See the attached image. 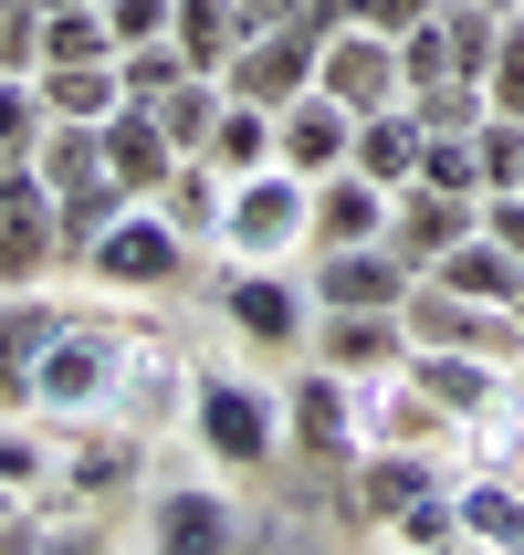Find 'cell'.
Listing matches in <instances>:
<instances>
[{"label": "cell", "mask_w": 524, "mask_h": 555, "mask_svg": "<svg viewBox=\"0 0 524 555\" xmlns=\"http://www.w3.org/2000/svg\"><path fill=\"white\" fill-rule=\"evenodd\" d=\"M388 534H399V545H420V555L462 545V472H451L440 493H420V503H409V514H399V525H388Z\"/></svg>", "instance_id": "obj_32"}, {"label": "cell", "mask_w": 524, "mask_h": 555, "mask_svg": "<svg viewBox=\"0 0 524 555\" xmlns=\"http://www.w3.org/2000/svg\"><path fill=\"white\" fill-rule=\"evenodd\" d=\"M116 346H126V314H63V336L31 367V409L53 430L63 420H105V399H116Z\"/></svg>", "instance_id": "obj_4"}, {"label": "cell", "mask_w": 524, "mask_h": 555, "mask_svg": "<svg viewBox=\"0 0 524 555\" xmlns=\"http://www.w3.org/2000/svg\"><path fill=\"white\" fill-rule=\"evenodd\" d=\"M514 325H524V283H514Z\"/></svg>", "instance_id": "obj_44"}, {"label": "cell", "mask_w": 524, "mask_h": 555, "mask_svg": "<svg viewBox=\"0 0 524 555\" xmlns=\"http://www.w3.org/2000/svg\"><path fill=\"white\" fill-rule=\"evenodd\" d=\"M53 336H63V305L42 294V283L0 305V409H31V367H42Z\"/></svg>", "instance_id": "obj_19"}, {"label": "cell", "mask_w": 524, "mask_h": 555, "mask_svg": "<svg viewBox=\"0 0 524 555\" xmlns=\"http://www.w3.org/2000/svg\"><path fill=\"white\" fill-rule=\"evenodd\" d=\"M189 357H179V336L168 325H126V346H116V399H105V420H126V430H189Z\"/></svg>", "instance_id": "obj_6"}, {"label": "cell", "mask_w": 524, "mask_h": 555, "mask_svg": "<svg viewBox=\"0 0 524 555\" xmlns=\"http://www.w3.org/2000/svg\"><path fill=\"white\" fill-rule=\"evenodd\" d=\"M472 168H483V189H524V116L472 126Z\"/></svg>", "instance_id": "obj_34"}, {"label": "cell", "mask_w": 524, "mask_h": 555, "mask_svg": "<svg viewBox=\"0 0 524 555\" xmlns=\"http://www.w3.org/2000/svg\"><path fill=\"white\" fill-rule=\"evenodd\" d=\"M53 262H74L53 231V210H11L0 220V294H31V283H53Z\"/></svg>", "instance_id": "obj_24"}, {"label": "cell", "mask_w": 524, "mask_h": 555, "mask_svg": "<svg viewBox=\"0 0 524 555\" xmlns=\"http://www.w3.org/2000/svg\"><path fill=\"white\" fill-rule=\"evenodd\" d=\"M220 94H231L220 74H179V85L157 94L148 116L168 126V147H179V157H200V147H210V126H220Z\"/></svg>", "instance_id": "obj_28"}, {"label": "cell", "mask_w": 524, "mask_h": 555, "mask_svg": "<svg viewBox=\"0 0 524 555\" xmlns=\"http://www.w3.org/2000/svg\"><path fill=\"white\" fill-rule=\"evenodd\" d=\"M189 451L220 482H263L283 462V388H263L242 367H200L189 377Z\"/></svg>", "instance_id": "obj_1"}, {"label": "cell", "mask_w": 524, "mask_h": 555, "mask_svg": "<svg viewBox=\"0 0 524 555\" xmlns=\"http://www.w3.org/2000/svg\"><path fill=\"white\" fill-rule=\"evenodd\" d=\"M31 11H74V0H31Z\"/></svg>", "instance_id": "obj_43"}, {"label": "cell", "mask_w": 524, "mask_h": 555, "mask_svg": "<svg viewBox=\"0 0 524 555\" xmlns=\"http://www.w3.org/2000/svg\"><path fill=\"white\" fill-rule=\"evenodd\" d=\"M420 147H431V126L409 116V94H399V105L357 116V157H346V168H368L378 189H409V179H420Z\"/></svg>", "instance_id": "obj_21"}, {"label": "cell", "mask_w": 524, "mask_h": 555, "mask_svg": "<svg viewBox=\"0 0 524 555\" xmlns=\"http://www.w3.org/2000/svg\"><path fill=\"white\" fill-rule=\"evenodd\" d=\"M462 545L524 555V472H472L462 462Z\"/></svg>", "instance_id": "obj_20"}, {"label": "cell", "mask_w": 524, "mask_h": 555, "mask_svg": "<svg viewBox=\"0 0 524 555\" xmlns=\"http://www.w3.org/2000/svg\"><path fill=\"white\" fill-rule=\"evenodd\" d=\"M305 220H315V179L305 168H252V179H231V210H220V242L231 262H305Z\"/></svg>", "instance_id": "obj_5"}, {"label": "cell", "mask_w": 524, "mask_h": 555, "mask_svg": "<svg viewBox=\"0 0 524 555\" xmlns=\"http://www.w3.org/2000/svg\"><path fill=\"white\" fill-rule=\"evenodd\" d=\"M399 74H409V85H431V74H462V63H451V31H440V22L399 31Z\"/></svg>", "instance_id": "obj_38"}, {"label": "cell", "mask_w": 524, "mask_h": 555, "mask_svg": "<svg viewBox=\"0 0 524 555\" xmlns=\"http://www.w3.org/2000/svg\"><path fill=\"white\" fill-rule=\"evenodd\" d=\"M31 53H42V11L31 0H0V74H31Z\"/></svg>", "instance_id": "obj_37"}, {"label": "cell", "mask_w": 524, "mask_h": 555, "mask_svg": "<svg viewBox=\"0 0 524 555\" xmlns=\"http://www.w3.org/2000/svg\"><path fill=\"white\" fill-rule=\"evenodd\" d=\"M168 11H179V0H105V31H116V53H126V42H157V31H168Z\"/></svg>", "instance_id": "obj_39"}, {"label": "cell", "mask_w": 524, "mask_h": 555, "mask_svg": "<svg viewBox=\"0 0 524 555\" xmlns=\"http://www.w3.org/2000/svg\"><path fill=\"white\" fill-rule=\"evenodd\" d=\"M409 377H420L451 420H483V409L514 399V367H503V357H472V346H409Z\"/></svg>", "instance_id": "obj_15"}, {"label": "cell", "mask_w": 524, "mask_h": 555, "mask_svg": "<svg viewBox=\"0 0 524 555\" xmlns=\"http://www.w3.org/2000/svg\"><path fill=\"white\" fill-rule=\"evenodd\" d=\"M336 242H388V189H378L368 168H325V179H315L305 251H336Z\"/></svg>", "instance_id": "obj_16"}, {"label": "cell", "mask_w": 524, "mask_h": 555, "mask_svg": "<svg viewBox=\"0 0 524 555\" xmlns=\"http://www.w3.org/2000/svg\"><path fill=\"white\" fill-rule=\"evenodd\" d=\"M315 85L336 94V105H357V116H378V105H399L409 74H399V42L368 22H336L325 31V53H315Z\"/></svg>", "instance_id": "obj_10"}, {"label": "cell", "mask_w": 524, "mask_h": 555, "mask_svg": "<svg viewBox=\"0 0 524 555\" xmlns=\"http://www.w3.org/2000/svg\"><path fill=\"white\" fill-rule=\"evenodd\" d=\"M94 147H105V179H116L126 199H157L168 168H179V147H168V126H157L148 105H116V116L94 126Z\"/></svg>", "instance_id": "obj_18"}, {"label": "cell", "mask_w": 524, "mask_h": 555, "mask_svg": "<svg viewBox=\"0 0 524 555\" xmlns=\"http://www.w3.org/2000/svg\"><path fill=\"white\" fill-rule=\"evenodd\" d=\"M483 231L524 262V189H483Z\"/></svg>", "instance_id": "obj_41"}, {"label": "cell", "mask_w": 524, "mask_h": 555, "mask_svg": "<svg viewBox=\"0 0 524 555\" xmlns=\"http://www.w3.org/2000/svg\"><path fill=\"white\" fill-rule=\"evenodd\" d=\"M283 440L305 451V462H357L368 451V399H357V377H336V367H294V388H283Z\"/></svg>", "instance_id": "obj_8"}, {"label": "cell", "mask_w": 524, "mask_h": 555, "mask_svg": "<svg viewBox=\"0 0 524 555\" xmlns=\"http://www.w3.org/2000/svg\"><path fill=\"white\" fill-rule=\"evenodd\" d=\"M116 74H126V105H157V94L179 85V74H200V63H189L168 31H157V42H126V53H116Z\"/></svg>", "instance_id": "obj_31"}, {"label": "cell", "mask_w": 524, "mask_h": 555, "mask_svg": "<svg viewBox=\"0 0 524 555\" xmlns=\"http://www.w3.org/2000/svg\"><path fill=\"white\" fill-rule=\"evenodd\" d=\"M305 357L368 388V377H399L409 367V325H399V305H315Z\"/></svg>", "instance_id": "obj_9"}, {"label": "cell", "mask_w": 524, "mask_h": 555, "mask_svg": "<svg viewBox=\"0 0 524 555\" xmlns=\"http://www.w3.org/2000/svg\"><path fill=\"white\" fill-rule=\"evenodd\" d=\"M31 137H42V85L0 74V157H31Z\"/></svg>", "instance_id": "obj_36"}, {"label": "cell", "mask_w": 524, "mask_h": 555, "mask_svg": "<svg viewBox=\"0 0 524 555\" xmlns=\"http://www.w3.org/2000/svg\"><path fill=\"white\" fill-rule=\"evenodd\" d=\"M220 168V179H252V168H273L283 157V126L273 105H252V94H220V126H210V147H200Z\"/></svg>", "instance_id": "obj_22"}, {"label": "cell", "mask_w": 524, "mask_h": 555, "mask_svg": "<svg viewBox=\"0 0 524 555\" xmlns=\"http://www.w3.org/2000/svg\"><path fill=\"white\" fill-rule=\"evenodd\" d=\"M31 85H42V116H74V126H105L126 105L116 63H31Z\"/></svg>", "instance_id": "obj_23"}, {"label": "cell", "mask_w": 524, "mask_h": 555, "mask_svg": "<svg viewBox=\"0 0 524 555\" xmlns=\"http://www.w3.org/2000/svg\"><path fill=\"white\" fill-rule=\"evenodd\" d=\"M157 210L179 220L189 242H220V210H231V179H220L210 157H179V168H168V189H157Z\"/></svg>", "instance_id": "obj_26"}, {"label": "cell", "mask_w": 524, "mask_h": 555, "mask_svg": "<svg viewBox=\"0 0 524 555\" xmlns=\"http://www.w3.org/2000/svg\"><path fill=\"white\" fill-rule=\"evenodd\" d=\"M242 0H179V11H168V42H179L189 63H200V74H220V63L242 53Z\"/></svg>", "instance_id": "obj_27"}, {"label": "cell", "mask_w": 524, "mask_h": 555, "mask_svg": "<svg viewBox=\"0 0 524 555\" xmlns=\"http://www.w3.org/2000/svg\"><path fill=\"white\" fill-rule=\"evenodd\" d=\"M514 399H524V357H514Z\"/></svg>", "instance_id": "obj_45"}, {"label": "cell", "mask_w": 524, "mask_h": 555, "mask_svg": "<svg viewBox=\"0 0 524 555\" xmlns=\"http://www.w3.org/2000/svg\"><path fill=\"white\" fill-rule=\"evenodd\" d=\"M210 314L252 357H305V325H315L305 262H220L210 273Z\"/></svg>", "instance_id": "obj_3"}, {"label": "cell", "mask_w": 524, "mask_h": 555, "mask_svg": "<svg viewBox=\"0 0 524 555\" xmlns=\"http://www.w3.org/2000/svg\"><path fill=\"white\" fill-rule=\"evenodd\" d=\"M462 472V451H440V440H368L357 462H346V503H357V525L388 534L420 493H440Z\"/></svg>", "instance_id": "obj_7"}, {"label": "cell", "mask_w": 524, "mask_h": 555, "mask_svg": "<svg viewBox=\"0 0 524 555\" xmlns=\"http://www.w3.org/2000/svg\"><path fill=\"white\" fill-rule=\"evenodd\" d=\"M231 534H242V514H231L210 462H200V482H157L148 493V545L157 555H220Z\"/></svg>", "instance_id": "obj_11"}, {"label": "cell", "mask_w": 524, "mask_h": 555, "mask_svg": "<svg viewBox=\"0 0 524 555\" xmlns=\"http://www.w3.org/2000/svg\"><path fill=\"white\" fill-rule=\"evenodd\" d=\"M409 116L431 126V137H472V126L494 116V94H483V74H431V85H409Z\"/></svg>", "instance_id": "obj_29"}, {"label": "cell", "mask_w": 524, "mask_h": 555, "mask_svg": "<svg viewBox=\"0 0 524 555\" xmlns=\"http://www.w3.org/2000/svg\"><path fill=\"white\" fill-rule=\"evenodd\" d=\"M31 63H116V31H105V0H74V11H42V53Z\"/></svg>", "instance_id": "obj_30"}, {"label": "cell", "mask_w": 524, "mask_h": 555, "mask_svg": "<svg viewBox=\"0 0 524 555\" xmlns=\"http://www.w3.org/2000/svg\"><path fill=\"white\" fill-rule=\"evenodd\" d=\"M494 11H524V0H494Z\"/></svg>", "instance_id": "obj_46"}, {"label": "cell", "mask_w": 524, "mask_h": 555, "mask_svg": "<svg viewBox=\"0 0 524 555\" xmlns=\"http://www.w3.org/2000/svg\"><path fill=\"white\" fill-rule=\"evenodd\" d=\"M431 273L451 283V294H472V305H514V283H524V262H514V251L494 242V231H472V242H451V251H440Z\"/></svg>", "instance_id": "obj_25"}, {"label": "cell", "mask_w": 524, "mask_h": 555, "mask_svg": "<svg viewBox=\"0 0 524 555\" xmlns=\"http://www.w3.org/2000/svg\"><path fill=\"white\" fill-rule=\"evenodd\" d=\"M483 231V189H440V179H409V189H388V242L431 273L451 242H472Z\"/></svg>", "instance_id": "obj_12"}, {"label": "cell", "mask_w": 524, "mask_h": 555, "mask_svg": "<svg viewBox=\"0 0 524 555\" xmlns=\"http://www.w3.org/2000/svg\"><path fill=\"white\" fill-rule=\"evenodd\" d=\"M346 22H368V31H388V42H399V31H420V22H440V0H357V11H346Z\"/></svg>", "instance_id": "obj_40"}, {"label": "cell", "mask_w": 524, "mask_h": 555, "mask_svg": "<svg viewBox=\"0 0 524 555\" xmlns=\"http://www.w3.org/2000/svg\"><path fill=\"white\" fill-rule=\"evenodd\" d=\"M420 262L399 242H336V251H305V294L315 305H399Z\"/></svg>", "instance_id": "obj_14"}, {"label": "cell", "mask_w": 524, "mask_h": 555, "mask_svg": "<svg viewBox=\"0 0 524 555\" xmlns=\"http://www.w3.org/2000/svg\"><path fill=\"white\" fill-rule=\"evenodd\" d=\"M315 53H325V31H305V22H283V31H242V53L220 63V85L283 116V105L315 85Z\"/></svg>", "instance_id": "obj_13"}, {"label": "cell", "mask_w": 524, "mask_h": 555, "mask_svg": "<svg viewBox=\"0 0 524 555\" xmlns=\"http://www.w3.org/2000/svg\"><path fill=\"white\" fill-rule=\"evenodd\" d=\"M22 503H31V493H11V482H0V525H11V514H22Z\"/></svg>", "instance_id": "obj_42"}, {"label": "cell", "mask_w": 524, "mask_h": 555, "mask_svg": "<svg viewBox=\"0 0 524 555\" xmlns=\"http://www.w3.org/2000/svg\"><path fill=\"white\" fill-rule=\"evenodd\" d=\"M273 126H283V168H305V179H325V168L357 157V105H336L325 85H305Z\"/></svg>", "instance_id": "obj_17"}, {"label": "cell", "mask_w": 524, "mask_h": 555, "mask_svg": "<svg viewBox=\"0 0 524 555\" xmlns=\"http://www.w3.org/2000/svg\"><path fill=\"white\" fill-rule=\"evenodd\" d=\"M483 94H494V116H524V11H503V42L483 63Z\"/></svg>", "instance_id": "obj_35"}, {"label": "cell", "mask_w": 524, "mask_h": 555, "mask_svg": "<svg viewBox=\"0 0 524 555\" xmlns=\"http://www.w3.org/2000/svg\"><path fill=\"white\" fill-rule=\"evenodd\" d=\"M189 262H200V242H189V231L157 210V199H126V210L85 242V283H94V294H116V305L179 294V283H189Z\"/></svg>", "instance_id": "obj_2"}, {"label": "cell", "mask_w": 524, "mask_h": 555, "mask_svg": "<svg viewBox=\"0 0 524 555\" xmlns=\"http://www.w3.org/2000/svg\"><path fill=\"white\" fill-rule=\"evenodd\" d=\"M116 210H126V189H116V179H85V189H63V199H53V231H63V251L85 262V242H94V231H105Z\"/></svg>", "instance_id": "obj_33"}]
</instances>
